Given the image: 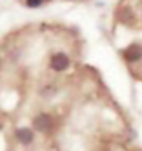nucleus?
Instances as JSON below:
<instances>
[{"instance_id":"obj_1","label":"nucleus","mask_w":142,"mask_h":151,"mask_svg":"<svg viewBox=\"0 0 142 151\" xmlns=\"http://www.w3.org/2000/svg\"><path fill=\"white\" fill-rule=\"evenodd\" d=\"M33 127H35L37 131L49 133L51 129L55 127V118L49 113H40L38 116H35V120H33Z\"/></svg>"},{"instance_id":"obj_2","label":"nucleus","mask_w":142,"mask_h":151,"mask_svg":"<svg viewBox=\"0 0 142 151\" xmlns=\"http://www.w3.org/2000/svg\"><path fill=\"white\" fill-rule=\"evenodd\" d=\"M69 64H71V60H69V57L66 55V53H55V55L51 57V69L53 71H66L69 68Z\"/></svg>"},{"instance_id":"obj_3","label":"nucleus","mask_w":142,"mask_h":151,"mask_svg":"<svg viewBox=\"0 0 142 151\" xmlns=\"http://www.w3.org/2000/svg\"><path fill=\"white\" fill-rule=\"evenodd\" d=\"M122 57H124V60H126L128 64H135V62H138V60L142 58V46H138V44H131L129 47H126V49L122 51Z\"/></svg>"},{"instance_id":"obj_4","label":"nucleus","mask_w":142,"mask_h":151,"mask_svg":"<svg viewBox=\"0 0 142 151\" xmlns=\"http://www.w3.org/2000/svg\"><path fill=\"white\" fill-rule=\"evenodd\" d=\"M117 18L120 20V22H124V24H133L135 15H133V11H131L129 6H120L117 9Z\"/></svg>"},{"instance_id":"obj_5","label":"nucleus","mask_w":142,"mask_h":151,"mask_svg":"<svg viewBox=\"0 0 142 151\" xmlns=\"http://www.w3.org/2000/svg\"><path fill=\"white\" fill-rule=\"evenodd\" d=\"M15 137H17L18 142L24 144V146H27V144L33 142V131L27 129V127H18L17 131H15Z\"/></svg>"},{"instance_id":"obj_6","label":"nucleus","mask_w":142,"mask_h":151,"mask_svg":"<svg viewBox=\"0 0 142 151\" xmlns=\"http://www.w3.org/2000/svg\"><path fill=\"white\" fill-rule=\"evenodd\" d=\"M49 2V0H26V6L27 7H40L42 4Z\"/></svg>"},{"instance_id":"obj_7","label":"nucleus","mask_w":142,"mask_h":151,"mask_svg":"<svg viewBox=\"0 0 142 151\" xmlns=\"http://www.w3.org/2000/svg\"><path fill=\"white\" fill-rule=\"evenodd\" d=\"M0 69H2V58H0Z\"/></svg>"}]
</instances>
